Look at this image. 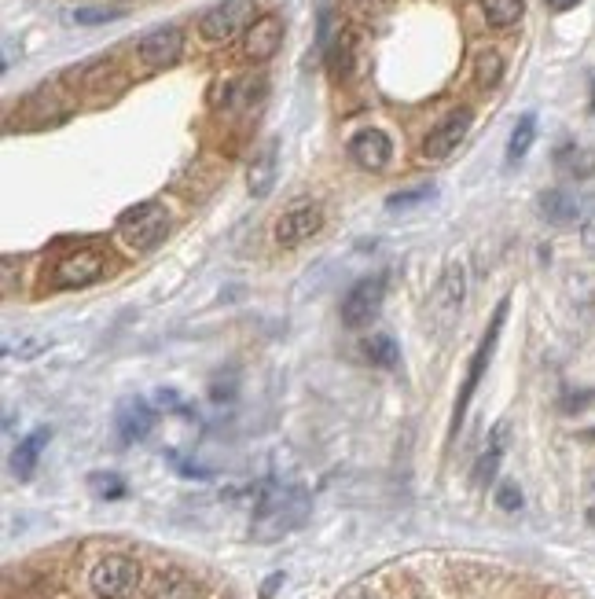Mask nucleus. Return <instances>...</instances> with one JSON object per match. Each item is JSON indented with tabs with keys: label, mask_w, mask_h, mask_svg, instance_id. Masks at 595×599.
<instances>
[{
	"label": "nucleus",
	"mask_w": 595,
	"mask_h": 599,
	"mask_svg": "<svg viewBox=\"0 0 595 599\" xmlns=\"http://www.w3.org/2000/svg\"><path fill=\"white\" fill-rule=\"evenodd\" d=\"M309 515V497L302 489H269L261 497V508L254 515V533L261 541H276L283 533L298 530Z\"/></svg>",
	"instance_id": "f257e3e1"
},
{
	"label": "nucleus",
	"mask_w": 595,
	"mask_h": 599,
	"mask_svg": "<svg viewBox=\"0 0 595 599\" xmlns=\"http://www.w3.org/2000/svg\"><path fill=\"white\" fill-rule=\"evenodd\" d=\"M118 232H122L125 247L136 250V254H147L155 250L169 232V210L162 203H140L129 206L122 217H118Z\"/></svg>",
	"instance_id": "f03ea898"
},
{
	"label": "nucleus",
	"mask_w": 595,
	"mask_h": 599,
	"mask_svg": "<svg viewBox=\"0 0 595 599\" xmlns=\"http://www.w3.org/2000/svg\"><path fill=\"white\" fill-rule=\"evenodd\" d=\"M254 23V0H221L210 12L199 19V34L210 45H225L236 34H247V26Z\"/></svg>",
	"instance_id": "7ed1b4c3"
},
{
	"label": "nucleus",
	"mask_w": 595,
	"mask_h": 599,
	"mask_svg": "<svg viewBox=\"0 0 595 599\" xmlns=\"http://www.w3.org/2000/svg\"><path fill=\"white\" fill-rule=\"evenodd\" d=\"M504 320H507V298L500 302V306H496L493 324H489V331H485L482 346H478V353H474L471 368H467V383H463V394H460V401H456V419H452V427H456V430H460L463 412H467V405H471L474 390H478V383H482L485 368H489V361H493V350H496V339H500V328H504Z\"/></svg>",
	"instance_id": "20e7f679"
},
{
	"label": "nucleus",
	"mask_w": 595,
	"mask_h": 599,
	"mask_svg": "<svg viewBox=\"0 0 595 599\" xmlns=\"http://www.w3.org/2000/svg\"><path fill=\"white\" fill-rule=\"evenodd\" d=\"M382 298H386V280L382 276H368L349 287V294L342 298V324L346 328H364L379 317Z\"/></svg>",
	"instance_id": "39448f33"
},
{
	"label": "nucleus",
	"mask_w": 595,
	"mask_h": 599,
	"mask_svg": "<svg viewBox=\"0 0 595 599\" xmlns=\"http://www.w3.org/2000/svg\"><path fill=\"white\" fill-rule=\"evenodd\" d=\"M140 581V566L129 555H107L92 570V588L100 599H125Z\"/></svg>",
	"instance_id": "423d86ee"
},
{
	"label": "nucleus",
	"mask_w": 595,
	"mask_h": 599,
	"mask_svg": "<svg viewBox=\"0 0 595 599\" xmlns=\"http://www.w3.org/2000/svg\"><path fill=\"white\" fill-rule=\"evenodd\" d=\"M471 122H474L471 107H456V111H452L445 122L430 129V136L423 140V155H427L430 162L449 159L452 151L463 144V136L471 133Z\"/></svg>",
	"instance_id": "0eeeda50"
},
{
	"label": "nucleus",
	"mask_w": 595,
	"mask_h": 599,
	"mask_svg": "<svg viewBox=\"0 0 595 599\" xmlns=\"http://www.w3.org/2000/svg\"><path fill=\"white\" fill-rule=\"evenodd\" d=\"M107 272V258H103L100 250L92 247H81V250H70L63 254L56 265V283L59 287H89L96 283Z\"/></svg>",
	"instance_id": "6e6552de"
},
{
	"label": "nucleus",
	"mask_w": 595,
	"mask_h": 599,
	"mask_svg": "<svg viewBox=\"0 0 595 599\" xmlns=\"http://www.w3.org/2000/svg\"><path fill=\"white\" fill-rule=\"evenodd\" d=\"M136 52L147 70H166L184 56V34H180V26H158L136 45Z\"/></svg>",
	"instance_id": "1a4fd4ad"
},
{
	"label": "nucleus",
	"mask_w": 595,
	"mask_h": 599,
	"mask_svg": "<svg viewBox=\"0 0 595 599\" xmlns=\"http://www.w3.org/2000/svg\"><path fill=\"white\" fill-rule=\"evenodd\" d=\"M320 228H324V210L320 206H294V210H287L276 221V243L283 250H294L302 247V243H309Z\"/></svg>",
	"instance_id": "9d476101"
},
{
	"label": "nucleus",
	"mask_w": 595,
	"mask_h": 599,
	"mask_svg": "<svg viewBox=\"0 0 595 599\" xmlns=\"http://www.w3.org/2000/svg\"><path fill=\"white\" fill-rule=\"evenodd\" d=\"M349 159H353V166H360V170L382 173L393 159L390 136L382 133V129H360V133L349 140Z\"/></svg>",
	"instance_id": "9b49d317"
},
{
	"label": "nucleus",
	"mask_w": 595,
	"mask_h": 599,
	"mask_svg": "<svg viewBox=\"0 0 595 599\" xmlns=\"http://www.w3.org/2000/svg\"><path fill=\"white\" fill-rule=\"evenodd\" d=\"M280 45H283L280 15H258V19L247 26V34H243V52H247V59H254V63L272 59L280 52Z\"/></svg>",
	"instance_id": "f8f14e48"
},
{
	"label": "nucleus",
	"mask_w": 595,
	"mask_h": 599,
	"mask_svg": "<svg viewBox=\"0 0 595 599\" xmlns=\"http://www.w3.org/2000/svg\"><path fill=\"white\" fill-rule=\"evenodd\" d=\"M151 427H155V412H151L147 401H125L118 408V434H122V441H144L151 434Z\"/></svg>",
	"instance_id": "ddd939ff"
},
{
	"label": "nucleus",
	"mask_w": 595,
	"mask_h": 599,
	"mask_svg": "<svg viewBox=\"0 0 595 599\" xmlns=\"http://www.w3.org/2000/svg\"><path fill=\"white\" fill-rule=\"evenodd\" d=\"M272 184H276V140L261 147V155H254L247 173V188L254 199H265L272 192Z\"/></svg>",
	"instance_id": "4468645a"
},
{
	"label": "nucleus",
	"mask_w": 595,
	"mask_h": 599,
	"mask_svg": "<svg viewBox=\"0 0 595 599\" xmlns=\"http://www.w3.org/2000/svg\"><path fill=\"white\" fill-rule=\"evenodd\" d=\"M463 294H467V272H463V265L452 261L449 269H445V276H441V287H438V313L441 317H456V313H460Z\"/></svg>",
	"instance_id": "2eb2a0df"
},
{
	"label": "nucleus",
	"mask_w": 595,
	"mask_h": 599,
	"mask_svg": "<svg viewBox=\"0 0 595 599\" xmlns=\"http://www.w3.org/2000/svg\"><path fill=\"white\" fill-rule=\"evenodd\" d=\"M48 427H41V430H34L30 438L26 441H19V449H15V456H12V471L19 478H30L34 475V467H37V456H41V449L48 445Z\"/></svg>",
	"instance_id": "dca6fc26"
},
{
	"label": "nucleus",
	"mask_w": 595,
	"mask_h": 599,
	"mask_svg": "<svg viewBox=\"0 0 595 599\" xmlns=\"http://www.w3.org/2000/svg\"><path fill=\"white\" fill-rule=\"evenodd\" d=\"M540 214L548 217L551 225H570V221H577L581 206H577V199L566 192H544L540 195Z\"/></svg>",
	"instance_id": "f3484780"
},
{
	"label": "nucleus",
	"mask_w": 595,
	"mask_h": 599,
	"mask_svg": "<svg viewBox=\"0 0 595 599\" xmlns=\"http://www.w3.org/2000/svg\"><path fill=\"white\" fill-rule=\"evenodd\" d=\"M482 15L489 26L507 30V26H515L526 15V0H482Z\"/></svg>",
	"instance_id": "a211bd4d"
},
{
	"label": "nucleus",
	"mask_w": 595,
	"mask_h": 599,
	"mask_svg": "<svg viewBox=\"0 0 595 599\" xmlns=\"http://www.w3.org/2000/svg\"><path fill=\"white\" fill-rule=\"evenodd\" d=\"M353 56H357V41H353V34L338 30L335 41L327 45V67H331V74H335V78H346L349 70H353Z\"/></svg>",
	"instance_id": "6ab92c4d"
},
{
	"label": "nucleus",
	"mask_w": 595,
	"mask_h": 599,
	"mask_svg": "<svg viewBox=\"0 0 595 599\" xmlns=\"http://www.w3.org/2000/svg\"><path fill=\"white\" fill-rule=\"evenodd\" d=\"M533 140H537V114H522L515 125V133H511V140H507V162L515 166V162L526 159Z\"/></svg>",
	"instance_id": "aec40b11"
},
{
	"label": "nucleus",
	"mask_w": 595,
	"mask_h": 599,
	"mask_svg": "<svg viewBox=\"0 0 595 599\" xmlns=\"http://www.w3.org/2000/svg\"><path fill=\"white\" fill-rule=\"evenodd\" d=\"M364 353H368L371 364H379V368H397L401 364V350H397V342L390 335H371L364 342Z\"/></svg>",
	"instance_id": "412c9836"
},
{
	"label": "nucleus",
	"mask_w": 595,
	"mask_h": 599,
	"mask_svg": "<svg viewBox=\"0 0 595 599\" xmlns=\"http://www.w3.org/2000/svg\"><path fill=\"white\" fill-rule=\"evenodd\" d=\"M559 162L566 166L570 177H577V181H584V177H592L595 173V151L592 147H566V151L559 155Z\"/></svg>",
	"instance_id": "4be33fe9"
},
{
	"label": "nucleus",
	"mask_w": 595,
	"mask_h": 599,
	"mask_svg": "<svg viewBox=\"0 0 595 599\" xmlns=\"http://www.w3.org/2000/svg\"><path fill=\"white\" fill-rule=\"evenodd\" d=\"M474 78H478V85H482V89H493V85H500V78H504V59H500V52L485 48L482 56H478V63H474Z\"/></svg>",
	"instance_id": "5701e85b"
},
{
	"label": "nucleus",
	"mask_w": 595,
	"mask_h": 599,
	"mask_svg": "<svg viewBox=\"0 0 595 599\" xmlns=\"http://www.w3.org/2000/svg\"><path fill=\"white\" fill-rule=\"evenodd\" d=\"M155 599H199V585L188 577H169V581H162Z\"/></svg>",
	"instance_id": "b1692460"
},
{
	"label": "nucleus",
	"mask_w": 595,
	"mask_h": 599,
	"mask_svg": "<svg viewBox=\"0 0 595 599\" xmlns=\"http://www.w3.org/2000/svg\"><path fill=\"white\" fill-rule=\"evenodd\" d=\"M430 195H434V188L430 184H423V188H412V192H397L386 199V206L390 210H408V206H416V203H427Z\"/></svg>",
	"instance_id": "393cba45"
},
{
	"label": "nucleus",
	"mask_w": 595,
	"mask_h": 599,
	"mask_svg": "<svg viewBox=\"0 0 595 599\" xmlns=\"http://www.w3.org/2000/svg\"><path fill=\"white\" fill-rule=\"evenodd\" d=\"M89 486L100 493V497H107V500H118L125 493V482L118 475H92L89 478Z\"/></svg>",
	"instance_id": "a878e982"
},
{
	"label": "nucleus",
	"mask_w": 595,
	"mask_h": 599,
	"mask_svg": "<svg viewBox=\"0 0 595 599\" xmlns=\"http://www.w3.org/2000/svg\"><path fill=\"white\" fill-rule=\"evenodd\" d=\"M496 467H500V445H493V449H489V453L478 460V467H474V482H478V486H485V482L496 475Z\"/></svg>",
	"instance_id": "bb28decb"
},
{
	"label": "nucleus",
	"mask_w": 595,
	"mask_h": 599,
	"mask_svg": "<svg viewBox=\"0 0 595 599\" xmlns=\"http://www.w3.org/2000/svg\"><path fill=\"white\" fill-rule=\"evenodd\" d=\"M496 504H500L504 511H518V508H522V493H518L515 482H504V486L496 489Z\"/></svg>",
	"instance_id": "cd10ccee"
},
{
	"label": "nucleus",
	"mask_w": 595,
	"mask_h": 599,
	"mask_svg": "<svg viewBox=\"0 0 595 599\" xmlns=\"http://www.w3.org/2000/svg\"><path fill=\"white\" fill-rule=\"evenodd\" d=\"M74 19L78 23H111V19H118V12H78Z\"/></svg>",
	"instance_id": "c85d7f7f"
},
{
	"label": "nucleus",
	"mask_w": 595,
	"mask_h": 599,
	"mask_svg": "<svg viewBox=\"0 0 595 599\" xmlns=\"http://www.w3.org/2000/svg\"><path fill=\"white\" fill-rule=\"evenodd\" d=\"M544 4H548L551 12H570V8H577L581 0H544Z\"/></svg>",
	"instance_id": "c756f323"
},
{
	"label": "nucleus",
	"mask_w": 595,
	"mask_h": 599,
	"mask_svg": "<svg viewBox=\"0 0 595 599\" xmlns=\"http://www.w3.org/2000/svg\"><path fill=\"white\" fill-rule=\"evenodd\" d=\"M280 581H283V574H272V577H269V581H265V588H261V596L269 599V596H272V592H276V585H280Z\"/></svg>",
	"instance_id": "7c9ffc66"
},
{
	"label": "nucleus",
	"mask_w": 595,
	"mask_h": 599,
	"mask_svg": "<svg viewBox=\"0 0 595 599\" xmlns=\"http://www.w3.org/2000/svg\"><path fill=\"white\" fill-rule=\"evenodd\" d=\"M12 258H4V291H12Z\"/></svg>",
	"instance_id": "2f4dec72"
},
{
	"label": "nucleus",
	"mask_w": 595,
	"mask_h": 599,
	"mask_svg": "<svg viewBox=\"0 0 595 599\" xmlns=\"http://www.w3.org/2000/svg\"><path fill=\"white\" fill-rule=\"evenodd\" d=\"M592 107H595V85H592Z\"/></svg>",
	"instance_id": "473e14b6"
}]
</instances>
